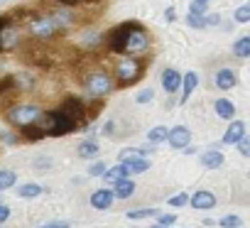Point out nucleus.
Wrapping results in <instances>:
<instances>
[{"label":"nucleus","mask_w":250,"mask_h":228,"mask_svg":"<svg viewBox=\"0 0 250 228\" xmlns=\"http://www.w3.org/2000/svg\"><path fill=\"white\" fill-rule=\"evenodd\" d=\"M108 47L118 54H135L140 57L143 52L150 49V35L140 22H123L108 35Z\"/></svg>","instance_id":"obj_1"},{"label":"nucleus","mask_w":250,"mask_h":228,"mask_svg":"<svg viewBox=\"0 0 250 228\" xmlns=\"http://www.w3.org/2000/svg\"><path fill=\"white\" fill-rule=\"evenodd\" d=\"M145 74V62L138 59L135 54H128L123 57L118 64H115V76L120 81V86H130L135 81H140V76Z\"/></svg>","instance_id":"obj_2"},{"label":"nucleus","mask_w":250,"mask_h":228,"mask_svg":"<svg viewBox=\"0 0 250 228\" xmlns=\"http://www.w3.org/2000/svg\"><path fill=\"white\" fill-rule=\"evenodd\" d=\"M83 86H86V93L91 98H103L113 91V76L105 74V71H93V74L86 76Z\"/></svg>","instance_id":"obj_3"},{"label":"nucleus","mask_w":250,"mask_h":228,"mask_svg":"<svg viewBox=\"0 0 250 228\" xmlns=\"http://www.w3.org/2000/svg\"><path fill=\"white\" fill-rule=\"evenodd\" d=\"M40 116H42V108H37V105H15V108L8 110V121L13 125H18V128L37 123Z\"/></svg>","instance_id":"obj_4"},{"label":"nucleus","mask_w":250,"mask_h":228,"mask_svg":"<svg viewBox=\"0 0 250 228\" xmlns=\"http://www.w3.org/2000/svg\"><path fill=\"white\" fill-rule=\"evenodd\" d=\"M30 32H32V37H37V40H52V37H57L62 30L54 25V20H52L49 15H37V18H30Z\"/></svg>","instance_id":"obj_5"},{"label":"nucleus","mask_w":250,"mask_h":228,"mask_svg":"<svg viewBox=\"0 0 250 228\" xmlns=\"http://www.w3.org/2000/svg\"><path fill=\"white\" fill-rule=\"evenodd\" d=\"M167 143L174 147V150H184L189 143H191V130L187 125H174L169 133H167Z\"/></svg>","instance_id":"obj_6"},{"label":"nucleus","mask_w":250,"mask_h":228,"mask_svg":"<svg viewBox=\"0 0 250 228\" xmlns=\"http://www.w3.org/2000/svg\"><path fill=\"white\" fill-rule=\"evenodd\" d=\"M59 110H64L66 116H71L79 125H83V123H86V110H83V103H81L79 98H74V96H69V98L59 105Z\"/></svg>","instance_id":"obj_7"},{"label":"nucleus","mask_w":250,"mask_h":228,"mask_svg":"<svg viewBox=\"0 0 250 228\" xmlns=\"http://www.w3.org/2000/svg\"><path fill=\"white\" fill-rule=\"evenodd\" d=\"M189 206H194L196 211H208V208L216 206V196H213V191L199 189V191L189 194Z\"/></svg>","instance_id":"obj_8"},{"label":"nucleus","mask_w":250,"mask_h":228,"mask_svg":"<svg viewBox=\"0 0 250 228\" xmlns=\"http://www.w3.org/2000/svg\"><path fill=\"white\" fill-rule=\"evenodd\" d=\"M162 88H165L169 96H174V93L182 88V74H179L177 69L167 66V69L162 71Z\"/></svg>","instance_id":"obj_9"},{"label":"nucleus","mask_w":250,"mask_h":228,"mask_svg":"<svg viewBox=\"0 0 250 228\" xmlns=\"http://www.w3.org/2000/svg\"><path fill=\"white\" fill-rule=\"evenodd\" d=\"M113 201H115L113 189H96V191L91 194V206H93V208H98V211L110 208V206H113Z\"/></svg>","instance_id":"obj_10"},{"label":"nucleus","mask_w":250,"mask_h":228,"mask_svg":"<svg viewBox=\"0 0 250 228\" xmlns=\"http://www.w3.org/2000/svg\"><path fill=\"white\" fill-rule=\"evenodd\" d=\"M125 177H130V174H128V169H125V165H123V162H118L115 167H105V172L101 174V179H103L108 187L118 184V182H120V179H125Z\"/></svg>","instance_id":"obj_11"},{"label":"nucleus","mask_w":250,"mask_h":228,"mask_svg":"<svg viewBox=\"0 0 250 228\" xmlns=\"http://www.w3.org/2000/svg\"><path fill=\"white\" fill-rule=\"evenodd\" d=\"M243 135H245V123L243 121H230V125L223 135V145H235Z\"/></svg>","instance_id":"obj_12"},{"label":"nucleus","mask_w":250,"mask_h":228,"mask_svg":"<svg viewBox=\"0 0 250 228\" xmlns=\"http://www.w3.org/2000/svg\"><path fill=\"white\" fill-rule=\"evenodd\" d=\"M235 83H238V76H235L233 69H221L216 74V86L221 91H230V88H235Z\"/></svg>","instance_id":"obj_13"},{"label":"nucleus","mask_w":250,"mask_h":228,"mask_svg":"<svg viewBox=\"0 0 250 228\" xmlns=\"http://www.w3.org/2000/svg\"><path fill=\"white\" fill-rule=\"evenodd\" d=\"M196 86H199V74H196V71L184 74V76H182V88H184V91H182V98H179V101L187 103V101L191 98V93H194Z\"/></svg>","instance_id":"obj_14"},{"label":"nucleus","mask_w":250,"mask_h":228,"mask_svg":"<svg viewBox=\"0 0 250 228\" xmlns=\"http://www.w3.org/2000/svg\"><path fill=\"white\" fill-rule=\"evenodd\" d=\"M98 152H101V145H98L93 138L81 140V143H79V147H76V155H79L81 160H91V157H96Z\"/></svg>","instance_id":"obj_15"},{"label":"nucleus","mask_w":250,"mask_h":228,"mask_svg":"<svg viewBox=\"0 0 250 228\" xmlns=\"http://www.w3.org/2000/svg\"><path fill=\"white\" fill-rule=\"evenodd\" d=\"M213 110H216V116L223 118V121H233V118H235V105H233L228 98H216Z\"/></svg>","instance_id":"obj_16"},{"label":"nucleus","mask_w":250,"mask_h":228,"mask_svg":"<svg viewBox=\"0 0 250 228\" xmlns=\"http://www.w3.org/2000/svg\"><path fill=\"white\" fill-rule=\"evenodd\" d=\"M199 160H201V165H204L206 169H218V167H223V162H226L223 152H218V150H206Z\"/></svg>","instance_id":"obj_17"},{"label":"nucleus","mask_w":250,"mask_h":228,"mask_svg":"<svg viewBox=\"0 0 250 228\" xmlns=\"http://www.w3.org/2000/svg\"><path fill=\"white\" fill-rule=\"evenodd\" d=\"M113 194H115V199H130L135 194V182L130 177L120 179L118 184H113Z\"/></svg>","instance_id":"obj_18"},{"label":"nucleus","mask_w":250,"mask_h":228,"mask_svg":"<svg viewBox=\"0 0 250 228\" xmlns=\"http://www.w3.org/2000/svg\"><path fill=\"white\" fill-rule=\"evenodd\" d=\"M152 147L155 145H150V147H123L118 152V160L120 162H128V160H135V157H147L152 152Z\"/></svg>","instance_id":"obj_19"},{"label":"nucleus","mask_w":250,"mask_h":228,"mask_svg":"<svg viewBox=\"0 0 250 228\" xmlns=\"http://www.w3.org/2000/svg\"><path fill=\"white\" fill-rule=\"evenodd\" d=\"M123 165H125V169H128L130 177L133 174H143V172H147L152 167V162L147 157H135V160H128V162H123Z\"/></svg>","instance_id":"obj_20"},{"label":"nucleus","mask_w":250,"mask_h":228,"mask_svg":"<svg viewBox=\"0 0 250 228\" xmlns=\"http://www.w3.org/2000/svg\"><path fill=\"white\" fill-rule=\"evenodd\" d=\"M233 54H235L238 59H248V57H250V35L235 40V44H233Z\"/></svg>","instance_id":"obj_21"},{"label":"nucleus","mask_w":250,"mask_h":228,"mask_svg":"<svg viewBox=\"0 0 250 228\" xmlns=\"http://www.w3.org/2000/svg\"><path fill=\"white\" fill-rule=\"evenodd\" d=\"M167 133H169V128H165V125H157V128H152L150 133H147V140H150V145H160V143H167Z\"/></svg>","instance_id":"obj_22"},{"label":"nucleus","mask_w":250,"mask_h":228,"mask_svg":"<svg viewBox=\"0 0 250 228\" xmlns=\"http://www.w3.org/2000/svg\"><path fill=\"white\" fill-rule=\"evenodd\" d=\"M42 191H44V189H42L40 184H22V187H18V196H20V199H37Z\"/></svg>","instance_id":"obj_23"},{"label":"nucleus","mask_w":250,"mask_h":228,"mask_svg":"<svg viewBox=\"0 0 250 228\" xmlns=\"http://www.w3.org/2000/svg\"><path fill=\"white\" fill-rule=\"evenodd\" d=\"M18 184V174L10 169H0V191H8Z\"/></svg>","instance_id":"obj_24"},{"label":"nucleus","mask_w":250,"mask_h":228,"mask_svg":"<svg viewBox=\"0 0 250 228\" xmlns=\"http://www.w3.org/2000/svg\"><path fill=\"white\" fill-rule=\"evenodd\" d=\"M22 138L30 140V143H37V140H44V133L32 123V125H25V128H22Z\"/></svg>","instance_id":"obj_25"},{"label":"nucleus","mask_w":250,"mask_h":228,"mask_svg":"<svg viewBox=\"0 0 250 228\" xmlns=\"http://www.w3.org/2000/svg\"><path fill=\"white\" fill-rule=\"evenodd\" d=\"M13 83H15L18 91H30L35 86V79L27 76V74H20V76H13Z\"/></svg>","instance_id":"obj_26"},{"label":"nucleus","mask_w":250,"mask_h":228,"mask_svg":"<svg viewBox=\"0 0 250 228\" xmlns=\"http://www.w3.org/2000/svg\"><path fill=\"white\" fill-rule=\"evenodd\" d=\"M160 211L157 208H133L128 211V218L130 221H143V218H150V216H157Z\"/></svg>","instance_id":"obj_27"},{"label":"nucleus","mask_w":250,"mask_h":228,"mask_svg":"<svg viewBox=\"0 0 250 228\" xmlns=\"http://www.w3.org/2000/svg\"><path fill=\"white\" fill-rule=\"evenodd\" d=\"M218 223H221V228H238V226H243V218L235 216V213H228V216H223Z\"/></svg>","instance_id":"obj_28"},{"label":"nucleus","mask_w":250,"mask_h":228,"mask_svg":"<svg viewBox=\"0 0 250 228\" xmlns=\"http://www.w3.org/2000/svg\"><path fill=\"white\" fill-rule=\"evenodd\" d=\"M233 20L240 22V25H243V22H250V3H248V5H240V8L233 13Z\"/></svg>","instance_id":"obj_29"},{"label":"nucleus","mask_w":250,"mask_h":228,"mask_svg":"<svg viewBox=\"0 0 250 228\" xmlns=\"http://www.w3.org/2000/svg\"><path fill=\"white\" fill-rule=\"evenodd\" d=\"M187 25L194 27V30H204V27H206V20H204V15H194V13H189V15H187Z\"/></svg>","instance_id":"obj_30"},{"label":"nucleus","mask_w":250,"mask_h":228,"mask_svg":"<svg viewBox=\"0 0 250 228\" xmlns=\"http://www.w3.org/2000/svg\"><path fill=\"white\" fill-rule=\"evenodd\" d=\"M189 204V194L187 191H179V194H174L172 199H169V206L172 208H182V206H187Z\"/></svg>","instance_id":"obj_31"},{"label":"nucleus","mask_w":250,"mask_h":228,"mask_svg":"<svg viewBox=\"0 0 250 228\" xmlns=\"http://www.w3.org/2000/svg\"><path fill=\"white\" fill-rule=\"evenodd\" d=\"M235 147H238V152H240L243 157H250V135H243V138L235 143Z\"/></svg>","instance_id":"obj_32"},{"label":"nucleus","mask_w":250,"mask_h":228,"mask_svg":"<svg viewBox=\"0 0 250 228\" xmlns=\"http://www.w3.org/2000/svg\"><path fill=\"white\" fill-rule=\"evenodd\" d=\"M152 98H155V91H152V88H143V91L135 96V101H138V103H150Z\"/></svg>","instance_id":"obj_33"},{"label":"nucleus","mask_w":250,"mask_h":228,"mask_svg":"<svg viewBox=\"0 0 250 228\" xmlns=\"http://www.w3.org/2000/svg\"><path fill=\"white\" fill-rule=\"evenodd\" d=\"M157 223H162V226H174L177 223V216L174 213H157Z\"/></svg>","instance_id":"obj_34"},{"label":"nucleus","mask_w":250,"mask_h":228,"mask_svg":"<svg viewBox=\"0 0 250 228\" xmlns=\"http://www.w3.org/2000/svg\"><path fill=\"white\" fill-rule=\"evenodd\" d=\"M206 8H208V5H204V3H196V0H191L189 13H194V15H206Z\"/></svg>","instance_id":"obj_35"},{"label":"nucleus","mask_w":250,"mask_h":228,"mask_svg":"<svg viewBox=\"0 0 250 228\" xmlns=\"http://www.w3.org/2000/svg\"><path fill=\"white\" fill-rule=\"evenodd\" d=\"M103 172H105V165H103V162H93V165L88 167V174H91V177H101Z\"/></svg>","instance_id":"obj_36"},{"label":"nucleus","mask_w":250,"mask_h":228,"mask_svg":"<svg viewBox=\"0 0 250 228\" xmlns=\"http://www.w3.org/2000/svg\"><path fill=\"white\" fill-rule=\"evenodd\" d=\"M37 228H71V223L69 221H49V223H42Z\"/></svg>","instance_id":"obj_37"},{"label":"nucleus","mask_w":250,"mask_h":228,"mask_svg":"<svg viewBox=\"0 0 250 228\" xmlns=\"http://www.w3.org/2000/svg\"><path fill=\"white\" fill-rule=\"evenodd\" d=\"M10 88H15V83H13V76H5L3 81H0V96H3L5 91H10Z\"/></svg>","instance_id":"obj_38"},{"label":"nucleus","mask_w":250,"mask_h":228,"mask_svg":"<svg viewBox=\"0 0 250 228\" xmlns=\"http://www.w3.org/2000/svg\"><path fill=\"white\" fill-rule=\"evenodd\" d=\"M10 218V206H5V204H0V226H3L5 221Z\"/></svg>","instance_id":"obj_39"},{"label":"nucleus","mask_w":250,"mask_h":228,"mask_svg":"<svg viewBox=\"0 0 250 228\" xmlns=\"http://www.w3.org/2000/svg\"><path fill=\"white\" fill-rule=\"evenodd\" d=\"M204 20H206V27H213V25H218L221 22V18L213 13V15H204Z\"/></svg>","instance_id":"obj_40"},{"label":"nucleus","mask_w":250,"mask_h":228,"mask_svg":"<svg viewBox=\"0 0 250 228\" xmlns=\"http://www.w3.org/2000/svg\"><path fill=\"white\" fill-rule=\"evenodd\" d=\"M0 140H3L5 145H18V138L10 135V133H3V135H0Z\"/></svg>","instance_id":"obj_41"},{"label":"nucleus","mask_w":250,"mask_h":228,"mask_svg":"<svg viewBox=\"0 0 250 228\" xmlns=\"http://www.w3.org/2000/svg\"><path fill=\"white\" fill-rule=\"evenodd\" d=\"M165 20H167V22H174V20H177V10H174V8H167V10H165Z\"/></svg>","instance_id":"obj_42"},{"label":"nucleus","mask_w":250,"mask_h":228,"mask_svg":"<svg viewBox=\"0 0 250 228\" xmlns=\"http://www.w3.org/2000/svg\"><path fill=\"white\" fill-rule=\"evenodd\" d=\"M49 165H52V162H49V157H47V155H42V160H40V162H35V167H49Z\"/></svg>","instance_id":"obj_43"},{"label":"nucleus","mask_w":250,"mask_h":228,"mask_svg":"<svg viewBox=\"0 0 250 228\" xmlns=\"http://www.w3.org/2000/svg\"><path fill=\"white\" fill-rule=\"evenodd\" d=\"M10 20L8 18H0V35H3V30H5V25H8Z\"/></svg>","instance_id":"obj_44"},{"label":"nucleus","mask_w":250,"mask_h":228,"mask_svg":"<svg viewBox=\"0 0 250 228\" xmlns=\"http://www.w3.org/2000/svg\"><path fill=\"white\" fill-rule=\"evenodd\" d=\"M57 3H64V5H74V3H79V0H57Z\"/></svg>","instance_id":"obj_45"},{"label":"nucleus","mask_w":250,"mask_h":228,"mask_svg":"<svg viewBox=\"0 0 250 228\" xmlns=\"http://www.w3.org/2000/svg\"><path fill=\"white\" fill-rule=\"evenodd\" d=\"M150 228H169V226H162V223H155V226H150Z\"/></svg>","instance_id":"obj_46"},{"label":"nucleus","mask_w":250,"mask_h":228,"mask_svg":"<svg viewBox=\"0 0 250 228\" xmlns=\"http://www.w3.org/2000/svg\"><path fill=\"white\" fill-rule=\"evenodd\" d=\"M196 3H204V5H208V3H211V0H196Z\"/></svg>","instance_id":"obj_47"},{"label":"nucleus","mask_w":250,"mask_h":228,"mask_svg":"<svg viewBox=\"0 0 250 228\" xmlns=\"http://www.w3.org/2000/svg\"><path fill=\"white\" fill-rule=\"evenodd\" d=\"M0 204H3V196H0Z\"/></svg>","instance_id":"obj_48"},{"label":"nucleus","mask_w":250,"mask_h":228,"mask_svg":"<svg viewBox=\"0 0 250 228\" xmlns=\"http://www.w3.org/2000/svg\"><path fill=\"white\" fill-rule=\"evenodd\" d=\"M0 3H5V0H0Z\"/></svg>","instance_id":"obj_49"},{"label":"nucleus","mask_w":250,"mask_h":228,"mask_svg":"<svg viewBox=\"0 0 250 228\" xmlns=\"http://www.w3.org/2000/svg\"><path fill=\"white\" fill-rule=\"evenodd\" d=\"M238 228H240V226H238Z\"/></svg>","instance_id":"obj_50"}]
</instances>
